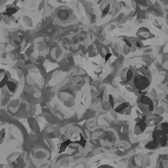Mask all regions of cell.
Listing matches in <instances>:
<instances>
[{"label": "cell", "instance_id": "3", "mask_svg": "<svg viewBox=\"0 0 168 168\" xmlns=\"http://www.w3.org/2000/svg\"><path fill=\"white\" fill-rule=\"evenodd\" d=\"M99 168H112V167L108 166V165H103V166H100Z\"/></svg>", "mask_w": 168, "mask_h": 168}, {"label": "cell", "instance_id": "2", "mask_svg": "<svg viewBox=\"0 0 168 168\" xmlns=\"http://www.w3.org/2000/svg\"><path fill=\"white\" fill-rule=\"evenodd\" d=\"M129 106V104L128 103H123V104H121V105H119L118 107H117V109H116V111L120 113V114H123V113L125 112V110L127 109V107Z\"/></svg>", "mask_w": 168, "mask_h": 168}, {"label": "cell", "instance_id": "1", "mask_svg": "<svg viewBox=\"0 0 168 168\" xmlns=\"http://www.w3.org/2000/svg\"><path fill=\"white\" fill-rule=\"evenodd\" d=\"M133 79L135 87L140 91L146 89V88H148L150 86V79L148 78V76L137 75L135 77H133Z\"/></svg>", "mask_w": 168, "mask_h": 168}]
</instances>
